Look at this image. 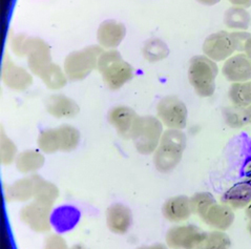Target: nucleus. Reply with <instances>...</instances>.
I'll return each mask as SVG.
<instances>
[{
  "mask_svg": "<svg viewBox=\"0 0 251 249\" xmlns=\"http://www.w3.org/2000/svg\"><path fill=\"white\" fill-rule=\"evenodd\" d=\"M187 138L183 130L166 129L153 152V164L162 174L173 172L179 165L186 149Z\"/></svg>",
  "mask_w": 251,
  "mask_h": 249,
  "instance_id": "f257e3e1",
  "label": "nucleus"
},
{
  "mask_svg": "<svg viewBox=\"0 0 251 249\" xmlns=\"http://www.w3.org/2000/svg\"><path fill=\"white\" fill-rule=\"evenodd\" d=\"M97 69L110 91L120 90L134 78V69L128 62L123 60L117 50L103 52L99 57Z\"/></svg>",
  "mask_w": 251,
  "mask_h": 249,
  "instance_id": "f03ea898",
  "label": "nucleus"
},
{
  "mask_svg": "<svg viewBox=\"0 0 251 249\" xmlns=\"http://www.w3.org/2000/svg\"><path fill=\"white\" fill-rule=\"evenodd\" d=\"M219 74L218 65L205 55L191 58L188 67V80L197 95L209 98L216 92V79Z\"/></svg>",
  "mask_w": 251,
  "mask_h": 249,
  "instance_id": "7ed1b4c3",
  "label": "nucleus"
},
{
  "mask_svg": "<svg viewBox=\"0 0 251 249\" xmlns=\"http://www.w3.org/2000/svg\"><path fill=\"white\" fill-rule=\"evenodd\" d=\"M104 52L100 46H91L83 50H75L66 56L63 70L71 81H80L85 79L97 68L101 54Z\"/></svg>",
  "mask_w": 251,
  "mask_h": 249,
  "instance_id": "20e7f679",
  "label": "nucleus"
},
{
  "mask_svg": "<svg viewBox=\"0 0 251 249\" xmlns=\"http://www.w3.org/2000/svg\"><path fill=\"white\" fill-rule=\"evenodd\" d=\"M163 124L153 116L140 117L131 140L141 155H153L163 136Z\"/></svg>",
  "mask_w": 251,
  "mask_h": 249,
  "instance_id": "39448f33",
  "label": "nucleus"
},
{
  "mask_svg": "<svg viewBox=\"0 0 251 249\" xmlns=\"http://www.w3.org/2000/svg\"><path fill=\"white\" fill-rule=\"evenodd\" d=\"M157 118L167 129L183 130L188 118L186 104L176 96L162 98L157 105Z\"/></svg>",
  "mask_w": 251,
  "mask_h": 249,
  "instance_id": "423d86ee",
  "label": "nucleus"
},
{
  "mask_svg": "<svg viewBox=\"0 0 251 249\" xmlns=\"http://www.w3.org/2000/svg\"><path fill=\"white\" fill-rule=\"evenodd\" d=\"M53 206L32 201L20 209L19 217L29 229L38 233H46L51 229Z\"/></svg>",
  "mask_w": 251,
  "mask_h": 249,
  "instance_id": "0eeeda50",
  "label": "nucleus"
},
{
  "mask_svg": "<svg viewBox=\"0 0 251 249\" xmlns=\"http://www.w3.org/2000/svg\"><path fill=\"white\" fill-rule=\"evenodd\" d=\"M205 233L195 225H176L167 230L165 243L171 249H196Z\"/></svg>",
  "mask_w": 251,
  "mask_h": 249,
  "instance_id": "6e6552de",
  "label": "nucleus"
},
{
  "mask_svg": "<svg viewBox=\"0 0 251 249\" xmlns=\"http://www.w3.org/2000/svg\"><path fill=\"white\" fill-rule=\"evenodd\" d=\"M237 50L232 34L221 31L209 35L203 43V53L215 62L227 60Z\"/></svg>",
  "mask_w": 251,
  "mask_h": 249,
  "instance_id": "1a4fd4ad",
  "label": "nucleus"
},
{
  "mask_svg": "<svg viewBox=\"0 0 251 249\" xmlns=\"http://www.w3.org/2000/svg\"><path fill=\"white\" fill-rule=\"evenodd\" d=\"M25 57L27 58L29 71L38 77L51 63L50 46L44 40L37 37H27Z\"/></svg>",
  "mask_w": 251,
  "mask_h": 249,
  "instance_id": "9d476101",
  "label": "nucleus"
},
{
  "mask_svg": "<svg viewBox=\"0 0 251 249\" xmlns=\"http://www.w3.org/2000/svg\"><path fill=\"white\" fill-rule=\"evenodd\" d=\"M139 118L140 116H138L134 109L125 105L113 107L107 115L110 125L116 129L119 136L123 139H127V140L132 139Z\"/></svg>",
  "mask_w": 251,
  "mask_h": 249,
  "instance_id": "9b49d317",
  "label": "nucleus"
},
{
  "mask_svg": "<svg viewBox=\"0 0 251 249\" xmlns=\"http://www.w3.org/2000/svg\"><path fill=\"white\" fill-rule=\"evenodd\" d=\"M1 77L4 84L14 91L22 92L33 84L31 73L15 64L9 56L4 57L1 70Z\"/></svg>",
  "mask_w": 251,
  "mask_h": 249,
  "instance_id": "f8f14e48",
  "label": "nucleus"
},
{
  "mask_svg": "<svg viewBox=\"0 0 251 249\" xmlns=\"http://www.w3.org/2000/svg\"><path fill=\"white\" fill-rule=\"evenodd\" d=\"M132 212L128 206L122 203H114L105 212L106 226L110 232L118 236L126 233L132 225Z\"/></svg>",
  "mask_w": 251,
  "mask_h": 249,
  "instance_id": "ddd939ff",
  "label": "nucleus"
},
{
  "mask_svg": "<svg viewBox=\"0 0 251 249\" xmlns=\"http://www.w3.org/2000/svg\"><path fill=\"white\" fill-rule=\"evenodd\" d=\"M223 76L232 83L251 81V59L246 54L231 56L222 68Z\"/></svg>",
  "mask_w": 251,
  "mask_h": 249,
  "instance_id": "4468645a",
  "label": "nucleus"
},
{
  "mask_svg": "<svg viewBox=\"0 0 251 249\" xmlns=\"http://www.w3.org/2000/svg\"><path fill=\"white\" fill-rule=\"evenodd\" d=\"M126 35L124 25L116 20H105L99 25L97 40L103 49L114 50L121 45Z\"/></svg>",
  "mask_w": 251,
  "mask_h": 249,
  "instance_id": "2eb2a0df",
  "label": "nucleus"
},
{
  "mask_svg": "<svg viewBox=\"0 0 251 249\" xmlns=\"http://www.w3.org/2000/svg\"><path fill=\"white\" fill-rule=\"evenodd\" d=\"M162 215L169 222H185L193 215L190 198L187 196H175L167 199L162 206Z\"/></svg>",
  "mask_w": 251,
  "mask_h": 249,
  "instance_id": "dca6fc26",
  "label": "nucleus"
},
{
  "mask_svg": "<svg viewBox=\"0 0 251 249\" xmlns=\"http://www.w3.org/2000/svg\"><path fill=\"white\" fill-rule=\"evenodd\" d=\"M234 212L231 207L224 203L216 202L202 217L203 221L215 230L226 231L234 222Z\"/></svg>",
  "mask_w": 251,
  "mask_h": 249,
  "instance_id": "f3484780",
  "label": "nucleus"
},
{
  "mask_svg": "<svg viewBox=\"0 0 251 249\" xmlns=\"http://www.w3.org/2000/svg\"><path fill=\"white\" fill-rule=\"evenodd\" d=\"M47 112L57 119H72L79 114L80 107L75 100L62 94L50 96L46 101Z\"/></svg>",
  "mask_w": 251,
  "mask_h": 249,
  "instance_id": "a211bd4d",
  "label": "nucleus"
},
{
  "mask_svg": "<svg viewBox=\"0 0 251 249\" xmlns=\"http://www.w3.org/2000/svg\"><path fill=\"white\" fill-rule=\"evenodd\" d=\"M36 177L37 174H29L27 177L15 181L10 186H7L4 193L6 202L25 203L34 200Z\"/></svg>",
  "mask_w": 251,
  "mask_h": 249,
  "instance_id": "6ab92c4d",
  "label": "nucleus"
},
{
  "mask_svg": "<svg viewBox=\"0 0 251 249\" xmlns=\"http://www.w3.org/2000/svg\"><path fill=\"white\" fill-rule=\"evenodd\" d=\"M222 203L234 210L246 208L251 203V183L245 180L231 186L224 193Z\"/></svg>",
  "mask_w": 251,
  "mask_h": 249,
  "instance_id": "aec40b11",
  "label": "nucleus"
},
{
  "mask_svg": "<svg viewBox=\"0 0 251 249\" xmlns=\"http://www.w3.org/2000/svg\"><path fill=\"white\" fill-rule=\"evenodd\" d=\"M46 158L42 151L26 149L18 153L15 161L17 171L24 174H34L43 167Z\"/></svg>",
  "mask_w": 251,
  "mask_h": 249,
  "instance_id": "412c9836",
  "label": "nucleus"
},
{
  "mask_svg": "<svg viewBox=\"0 0 251 249\" xmlns=\"http://www.w3.org/2000/svg\"><path fill=\"white\" fill-rule=\"evenodd\" d=\"M58 197L59 188L54 184V183L43 179L39 174H37L34 201L50 205V206H54Z\"/></svg>",
  "mask_w": 251,
  "mask_h": 249,
  "instance_id": "4be33fe9",
  "label": "nucleus"
},
{
  "mask_svg": "<svg viewBox=\"0 0 251 249\" xmlns=\"http://www.w3.org/2000/svg\"><path fill=\"white\" fill-rule=\"evenodd\" d=\"M251 16L248 11L240 6H232L224 14V24L230 30L246 31L250 25Z\"/></svg>",
  "mask_w": 251,
  "mask_h": 249,
  "instance_id": "5701e85b",
  "label": "nucleus"
},
{
  "mask_svg": "<svg viewBox=\"0 0 251 249\" xmlns=\"http://www.w3.org/2000/svg\"><path fill=\"white\" fill-rule=\"evenodd\" d=\"M50 90H61L68 83L64 70L51 62L39 77Z\"/></svg>",
  "mask_w": 251,
  "mask_h": 249,
  "instance_id": "b1692460",
  "label": "nucleus"
},
{
  "mask_svg": "<svg viewBox=\"0 0 251 249\" xmlns=\"http://www.w3.org/2000/svg\"><path fill=\"white\" fill-rule=\"evenodd\" d=\"M57 129L60 151L71 152L75 150L80 143V131L70 124H62Z\"/></svg>",
  "mask_w": 251,
  "mask_h": 249,
  "instance_id": "393cba45",
  "label": "nucleus"
},
{
  "mask_svg": "<svg viewBox=\"0 0 251 249\" xmlns=\"http://www.w3.org/2000/svg\"><path fill=\"white\" fill-rule=\"evenodd\" d=\"M142 54L149 62H159L169 55V48L164 41L158 38L149 39L142 48Z\"/></svg>",
  "mask_w": 251,
  "mask_h": 249,
  "instance_id": "a878e982",
  "label": "nucleus"
},
{
  "mask_svg": "<svg viewBox=\"0 0 251 249\" xmlns=\"http://www.w3.org/2000/svg\"><path fill=\"white\" fill-rule=\"evenodd\" d=\"M231 240L225 231L213 230L206 232L196 249H230Z\"/></svg>",
  "mask_w": 251,
  "mask_h": 249,
  "instance_id": "bb28decb",
  "label": "nucleus"
},
{
  "mask_svg": "<svg viewBox=\"0 0 251 249\" xmlns=\"http://www.w3.org/2000/svg\"><path fill=\"white\" fill-rule=\"evenodd\" d=\"M229 97L233 105L241 107H248L251 105V81L232 83L228 91Z\"/></svg>",
  "mask_w": 251,
  "mask_h": 249,
  "instance_id": "cd10ccee",
  "label": "nucleus"
},
{
  "mask_svg": "<svg viewBox=\"0 0 251 249\" xmlns=\"http://www.w3.org/2000/svg\"><path fill=\"white\" fill-rule=\"evenodd\" d=\"M37 146H38L40 151L48 153V155L60 151L57 127L41 130L38 138H37Z\"/></svg>",
  "mask_w": 251,
  "mask_h": 249,
  "instance_id": "c85d7f7f",
  "label": "nucleus"
},
{
  "mask_svg": "<svg viewBox=\"0 0 251 249\" xmlns=\"http://www.w3.org/2000/svg\"><path fill=\"white\" fill-rule=\"evenodd\" d=\"M225 123L231 128H241L249 124L246 107L231 105L223 109Z\"/></svg>",
  "mask_w": 251,
  "mask_h": 249,
  "instance_id": "c756f323",
  "label": "nucleus"
},
{
  "mask_svg": "<svg viewBox=\"0 0 251 249\" xmlns=\"http://www.w3.org/2000/svg\"><path fill=\"white\" fill-rule=\"evenodd\" d=\"M217 201L211 194L209 193H197L193 197H190V205L193 214L197 215L202 219L206 214V211L209 209L211 205L215 204Z\"/></svg>",
  "mask_w": 251,
  "mask_h": 249,
  "instance_id": "7c9ffc66",
  "label": "nucleus"
},
{
  "mask_svg": "<svg viewBox=\"0 0 251 249\" xmlns=\"http://www.w3.org/2000/svg\"><path fill=\"white\" fill-rule=\"evenodd\" d=\"M18 156L17 146L3 133L0 138V160L3 165H10L16 161Z\"/></svg>",
  "mask_w": 251,
  "mask_h": 249,
  "instance_id": "2f4dec72",
  "label": "nucleus"
},
{
  "mask_svg": "<svg viewBox=\"0 0 251 249\" xmlns=\"http://www.w3.org/2000/svg\"><path fill=\"white\" fill-rule=\"evenodd\" d=\"M43 249H71V247L61 234L50 233L44 239Z\"/></svg>",
  "mask_w": 251,
  "mask_h": 249,
  "instance_id": "473e14b6",
  "label": "nucleus"
},
{
  "mask_svg": "<svg viewBox=\"0 0 251 249\" xmlns=\"http://www.w3.org/2000/svg\"><path fill=\"white\" fill-rule=\"evenodd\" d=\"M27 36L25 35H17L12 39L11 41V48L15 55L18 57H25V43H26Z\"/></svg>",
  "mask_w": 251,
  "mask_h": 249,
  "instance_id": "72a5a7b5",
  "label": "nucleus"
},
{
  "mask_svg": "<svg viewBox=\"0 0 251 249\" xmlns=\"http://www.w3.org/2000/svg\"><path fill=\"white\" fill-rule=\"evenodd\" d=\"M232 37L237 47V50L239 52H244L245 43L251 37V35L246 31H238V32H231Z\"/></svg>",
  "mask_w": 251,
  "mask_h": 249,
  "instance_id": "f704fd0d",
  "label": "nucleus"
},
{
  "mask_svg": "<svg viewBox=\"0 0 251 249\" xmlns=\"http://www.w3.org/2000/svg\"><path fill=\"white\" fill-rule=\"evenodd\" d=\"M233 6H240V8H250L251 0H228Z\"/></svg>",
  "mask_w": 251,
  "mask_h": 249,
  "instance_id": "c9c22d12",
  "label": "nucleus"
},
{
  "mask_svg": "<svg viewBox=\"0 0 251 249\" xmlns=\"http://www.w3.org/2000/svg\"><path fill=\"white\" fill-rule=\"evenodd\" d=\"M137 249H168V246L162 243H156L152 245H145V246H140Z\"/></svg>",
  "mask_w": 251,
  "mask_h": 249,
  "instance_id": "e433bc0d",
  "label": "nucleus"
},
{
  "mask_svg": "<svg viewBox=\"0 0 251 249\" xmlns=\"http://www.w3.org/2000/svg\"><path fill=\"white\" fill-rule=\"evenodd\" d=\"M246 217H247V220H248L247 229H248L250 236H251V203L246 207Z\"/></svg>",
  "mask_w": 251,
  "mask_h": 249,
  "instance_id": "4c0bfd02",
  "label": "nucleus"
},
{
  "mask_svg": "<svg viewBox=\"0 0 251 249\" xmlns=\"http://www.w3.org/2000/svg\"><path fill=\"white\" fill-rule=\"evenodd\" d=\"M197 1L200 2L201 4H204V5L212 6V5L218 4L221 1V0H197Z\"/></svg>",
  "mask_w": 251,
  "mask_h": 249,
  "instance_id": "58836bf2",
  "label": "nucleus"
},
{
  "mask_svg": "<svg viewBox=\"0 0 251 249\" xmlns=\"http://www.w3.org/2000/svg\"><path fill=\"white\" fill-rule=\"evenodd\" d=\"M244 52L246 56L251 59V37L246 41L245 43V48H244Z\"/></svg>",
  "mask_w": 251,
  "mask_h": 249,
  "instance_id": "ea45409f",
  "label": "nucleus"
},
{
  "mask_svg": "<svg viewBox=\"0 0 251 249\" xmlns=\"http://www.w3.org/2000/svg\"><path fill=\"white\" fill-rule=\"evenodd\" d=\"M244 172H245V174H246L247 179H251V160L246 164Z\"/></svg>",
  "mask_w": 251,
  "mask_h": 249,
  "instance_id": "a19ab883",
  "label": "nucleus"
},
{
  "mask_svg": "<svg viewBox=\"0 0 251 249\" xmlns=\"http://www.w3.org/2000/svg\"><path fill=\"white\" fill-rule=\"evenodd\" d=\"M71 249H90L82 244H75L71 247Z\"/></svg>",
  "mask_w": 251,
  "mask_h": 249,
  "instance_id": "79ce46f5",
  "label": "nucleus"
},
{
  "mask_svg": "<svg viewBox=\"0 0 251 249\" xmlns=\"http://www.w3.org/2000/svg\"><path fill=\"white\" fill-rule=\"evenodd\" d=\"M246 112H247V117H248L249 124H251V105L246 107Z\"/></svg>",
  "mask_w": 251,
  "mask_h": 249,
  "instance_id": "37998d69",
  "label": "nucleus"
},
{
  "mask_svg": "<svg viewBox=\"0 0 251 249\" xmlns=\"http://www.w3.org/2000/svg\"><path fill=\"white\" fill-rule=\"evenodd\" d=\"M246 180H248V181L251 183V179H246Z\"/></svg>",
  "mask_w": 251,
  "mask_h": 249,
  "instance_id": "c03bdc74",
  "label": "nucleus"
}]
</instances>
